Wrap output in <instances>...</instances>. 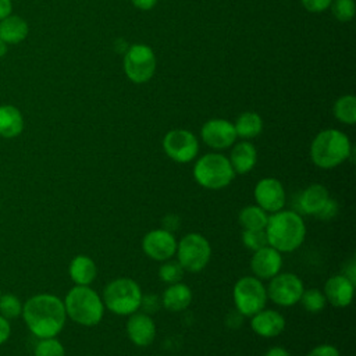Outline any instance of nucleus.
I'll return each instance as SVG.
<instances>
[{"instance_id":"nucleus-16","label":"nucleus","mask_w":356,"mask_h":356,"mask_svg":"<svg viewBox=\"0 0 356 356\" xmlns=\"http://www.w3.org/2000/svg\"><path fill=\"white\" fill-rule=\"evenodd\" d=\"M323 293L327 302L334 307H348L353 300L355 282H352L343 274H335L325 281Z\"/></svg>"},{"instance_id":"nucleus-35","label":"nucleus","mask_w":356,"mask_h":356,"mask_svg":"<svg viewBox=\"0 0 356 356\" xmlns=\"http://www.w3.org/2000/svg\"><path fill=\"white\" fill-rule=\"evenodd\" d=\"M303 7L309 11V13H323L324 10H327L331 6L332 0H300Z\"/></svg>"},{"instance_id":"nucleus-20","label":"nucleus","mask_w":356,"mask_h":356,"mask_svg":"<svg viewBox=\"0 0 356 356\" xmlns=\"http://www.w3.org/2000/svg\"><path fill=\"white\" fill-rule=\"evenodd\" d=\"M330 199L328 189L321 184H312L306 186L299 196V209L303 214L316 216L325 202Z\"/></svg>"},{"instance_id":"nucleus-27","label":"nucleus","mask_w":356,"mask_h":356,"mask_svg":"<svg viewBox=\"0 0 356 356\" xmlns=\"http://www.w3.org/2000/svg\"><path fill=\"white\" fill-rule=\"evenodd\" d=\"M334 115L341 122L353 125L356 122V97L353 95L341 96L334 104Z\"/></svg>"},{"instance_id":"nucleus-24","label":"nucleus","mask_w":356,"mask_h":356,"mask_svg":"<svg viewBox=\"0 0 356 356\" xmlns=\"http://www.w3.org/2000/svg\"><path fill=\"white\" fill-rule=\"evenodd\" d=\"M24 129V117L13 104L0 106V136L11 139L18 136Z\"/></svg>"},{"instance_id":"nucleus-29","label":"nucleus","mask_w":356,"mask_h":356,"mask_svg":"<svg viewBox=\"0 0 356 356\" xmlns=\"http://www.w3.org/2000/svg\"><path fill=\"white\" fill-rule=\"evenodd\" d=\"M184 268L177 260H165L159 268V277L165 284H175L179 282L184 277Z\"/></svg>"},{"instance_id":"nucleus-19","label":"nucleus","mask_w":356,"mask_h":356,"mask_svg":"<svg viewBox=\"0 0 356 356\" xmlns=\"http://www.w3.org/2000/svg\"><path fill=\"white\" fill-rule=\"evenodd\" d=\"M228 160H229L235 174H241V175L248 174L249 171L253 170V167L256 165V161H257L256 147L253 146V143H250L248 140H242V142L234 145Z\"/></svg>"},{"instance_id":"nucleus-2","label":"nucleus","mask_w":356,"mask_h":356,"mask_svg":"<svg viewBox=\"0 0 356 356\" xmlns=\"http://www.w3.org/2000/svg\"><path fill=\"white\" fill-rule=\"evenodd\" d=\"M264 231L268 245L280 253L296 250L306 238V224L293 210H280L268 216Z\"/></svg>"},{"instance_id":"nucleus-9","label":"nucleus","mask_w":356,"mask_h":356,"mask_svg":"<svg viewBox=\"0 0 356 356\" xmlns=\"http://www.w3.org/2000/svg\"><path fill=\"white\" fill-rule=\"evenodd\" d=\"M124 71L134 83L147 82L156 72V56L153 50L143 44H132L124 56Z\"/></svg>"},{"instance_id":"nucleus-33","label":"nucleus","mask_w":356,"mask_h":356,"mask_svg":"<svg viewBox=\"0 0 356 356\" xmlns=\"http://www.w3.org/2000/svg\"><path fill=\"white\" fill-rule=\"evenodd\" d=\"M330 7H331L332 15L341 22H348L355 15V1L353 0H332Z\"/></svg>"},{"instance_id":"nucleus-1","label":"nucleus","mask_w":356,"mask_h":356,"mask_svg":"<svg viewBox=\"0 0 356 356\" xmlns=\"http://www.w3.org/2000/svg\"><path fill=\"white\" fill-rule=\"evenodd\" d=\"M22 317L33 335L51 338L63 330L67 313L60 298L50 293H39L22 305Z\"/></svg>"},{"instance_id":"nucleus-31","label":"nucleus","mask_w":356,"mask_h":356,"mask_svg":"<svg viewBox=\"0 0 356 356\" xmlns=\"http://www.w3.org/2000/svg\"><path fill=\"white\" fill-rule=\"evenodd\" d=\"M35 356H65V350L56 337L40 338L35 346Z\"/></svg>"},{"instance_id":"nucleus-41","label":"nucleus","mask_w":356,"mask_h":356,"mask_svg":"<svg viewBox=\"0 0 356 356\" xmlns=\"http://www.w3.org/2000/svg\"><path fill=\"white\" fill-rule=\"evenodd\" d=\"M264 356H289V352L282 346H273L266 352Z\"/></svg>"},{"instance_id":"nucleus-38","label":"nucleus","mask_w":356,"mask_h":356,"mask_svg":"<svg viewBox=\"0 0 356 356\" xmlns=\"http://www.w3.org/2000/svg\"><path fill=\"white\" fill-rule=\"evenodd\" d=\"M346 278H349L352 282H356V267H355V259H350L348 266H345V270L342 273Z\"/></svg>"},{"instance_id":"nucleus-39","label":"nucleus","mask_w":356,"mask_h":356,"mask_svg":"<svg viewBox=\"0 0 356 356\" xmlns=\"http://www.w3.org/2000/svg\"><path fill=\"white\" fill-rule=\"evenodd\" d=\"M131 1L136 8L143 10V11H147V10L153 8L157 3V0H131Z\"/></svg>"},{"instance_id":"nucleus-8","label":"nucleus","mask_w":356,"mask_h":356,"mask_svg":"<svg viewBox=\"0 0 356 356\" xmlns=\"http://www.w3.org/2000/svg\"><path fill=\"white\" fill-rule=\"evenodd\" d=\"M177 261L185 271L199 273L210 261L211 246L210 242L197 232L186 234L177 243Z\"/></svg>"},{"instance_id":"nucleus-6","label":"nucleus","mask_w":356,"mask_h":356,"mask_svg":"<svg viewBox=\"0 0 356 356\" xmlns=\"http://www.w3.org/2000/svg\"><path fill=\"white\" fill-rule=\"evenodd\" d=\"M195 181L206 189H222L235 178L234 168L221 153H207L196 160L193 165Z\"/></svg>"},{"instance_id":"nucleus-17","label":"nucleus","mask_w":356,"mask_h":356,"mask_svg":"<svg viewBox=\"0 0 356 356\" xmlns=\"http://www.w3.org/2000/svg\"><path fill=\"white\" fill-rule=\"evenodd\" d=\"M127 334L136 346H147L154 341L156 324L146 313H132L127 321Z\"/></svg>"},{"instance_id":"nucleus-37","label":"nucleus","mask_w":356,"mask_h":356,"mask_svg":"<svg viewBox=\"0 0 356 356\" xmlns=\"http://www.w3.org/2000/svg\"><path fill=\"white\" fill-rule=\"evenodd\" d=\"M10 337V324H8V320L4 318L1 314H0V345L4 343Z\"/></svg>"},{"instance_id":"nucleus-23","label":"nucleus","mask_w":356,"mask_h":356,"mask_svg":"<svg viewBox=\"0 0 356 356\" xmlns=\"http://www.w3.org/2000/svg\"><path fill=\"white\" fill-rule=\"evenodd\" d=\"M68 273L75 285H89L96 278L97 267L92 257L86 254H78L71 260Z\"/></svg>"},{"instance_id":"nucleus-7","label":"nucleus","mask_w":356,"mask_h":356,"mask_svg":"<svg viewBox=\"0 0 356 356\" xmlns=\"http://www.w3.org/2000/svg\"><path fill=\"white\" fill-rule=\"evenodd\" d=\"M234 305L243 317H252L266 307L267 288L254 275H245L234 285Z\"/></svg>"},{"instance_id":"nucleus-21","label":"nucleus","mask_w":356,"mask_h":356,"mask_svg":"<svg viewBox=\"0 0 356 356\" xmlns=\"http://www.w3.org/2000/svg\"><path fill=\"white\" fill-rule=\"evenodd\" d=\"M191 302L192 289L181 281L170 284L161 295V305L171 312H182L191 305Z\"/></svg>"},{"instance_id":"nucleus-34","label":"nucleus","mask_w":356,"mask_h":356,"mask_svg":"<svg viewBox=\"0 0 356 356\" xmlns=\"http://www.w3.org/2000/svg\"><path fill=\"white\" fill-rule=\"evenodd\" d=\"M338 210H339L338 202H337L335 199H331V197H330V199L325 202V204L321 207V210L316 214V217H317L318 220H324V221L332 220L334 217H337Z\"/></svg>"},{"instance_id":"nucleus-12","label":"nucleus","mask_w":356,"mask_h":356,"mask_svg":"<svg viewBox=\"0 0 356 356\" xmlns=\"http://www.w3.org/2000/svg\"><path fill=\"white\" fill-rule=\"evenodd\" d=\"M177 243L178 242L171 231L157 228L149 231L142 238V250L152 260L165 261L175 254Z\"/></svg>"},{"instance_id":"nucleus-10","label":"nucleus","mask_w":356,"mask_h":356,"mask_svg":"<svg viewBox=\"0 0 356 356\" xmlns=\"http://www.w3.org/2000/svg\"><path fill=\"white\" fill-rule=\"evenodd\" d=\"M163 150L171 160L185 164L196 159L199 140L188 129H171L163 138Z\"/></svg>"},{"instance_id":"nucleus-25","label":"nucleus","mask_w":356,"mask_h":356,"mask_svg":"<svg viewBox=\"0 0 356 356\" xmlns=\"http://www.w3.org/2000/svg\"><path fill=\"white\" fill-rule=\"evenodd\" d=\"M234 127H235L236 136L242 139H252L260 135L263 129V121L257 113L245 111L236 118Z\"/></svg>"},{"instance_id":"nucleus-22","label":"nucleus","mask_w":356,"mask_h":356,"mask_svg":"<svg viewBox=\"0 0 356 356\" xmlns=\"http://www.w3.org/2000/svg\"><path fill=\"white\" fill-rule=\"evenodd\" d=\"M29 32L28 22L19 17L10 14L0 21V39L7 44H17L26 39Z\"/></svg>"},{"instance_id":"nucleus-4","label":"nucleus","mask_w":356,"mask_h":356,"mask_svg":"<svg viewBox=\"0 0 356 356\" xmlns=\"http://www.w3.org/2000/svg\"><path fill=\"white\" fill-rule=\"evenodd\" d=\"M67 316L85 327L97 325L104 314L102 296L89 285H75L68 291L64 299Z\"/></svg>"},{"instance_id":"nucleus-36","label":"nucleus","mask_w":356,"mask_h":356,"mask_svg":"<svg viewBox=\"0 0 356 356\" xmlns=\"http://www.w3.org/2000/svg\"><path fill=\"white\" fill-rule=\"evenodd\" d=\"M307 356H339V352L334 345L323 343L313 348Z\"/></svg>"},{"instance_id":"nucleus-13","label":"nucleus","mask_w":356,"mask_h":356,"mask_svg":"<svg viewBox=\"0 0 356 356\" xmlns=\"http://www.w3.org/2000/svg\"><path fill=\"white\" fill-rule=\"evenodd\" d=\"M200 136L209 147L216 150L231 147L238 138L234 124L224 118H211L206 121L200 129Z\"/></svg>"},{"instance_id":"nucleus-40","label":"nucleus","mask_w":356,"mask_h":356,"mask_svg":"<svg viewBox=\"0 0 356 356\" xmlns=\"http://www.w3.org/2000/svg\"><path fill=\"white\" fill-rule=\"evenodd\" d=\"M13 11V1L11 0H0V21L8 17Z\"/></svg>"},{"instance_id":"nucleus-26","label":"nucleus","mask_w":356,"mask_h":356,"mask_svg":"<svg viewBox=\"0 0 356 356\" xmlns=\"http://www.w3.org/2000/svg\"><path fill=\"white\" fill-rule=\"evenodd\" d=\"M238 220L243 229H264L268 221V213L257 204H249L239 211Z\"/></svg>"},{"instance_id":"nucleus-14","label":"nucleus","mask_w":356,"mask_h":356,"mask_svg":"<svg viewBox=\"0 0 356 356\" xmlns=\"http://www.w3.org/2000/svg\"><path fill=\"white\" fill-rule=\"evenodd\" d=\"M256 204L267 213H275L284 209L286 193L284 185L277 178H261L253 191Z\"/></svg>"},{"instance_id":"nucleus-5","label":"nucleus","mask_w":356,"mask_h":356,"mask_svg":"<svg viewBox=\"0 0 356 356\" xmlns=\"http://www.w3.org/2000/svg\"><path fill=\"white\" fill-rule=\"evenodd\" d=\"M104 307L118 316H129L142 306V289L139 284L127 277H121L108 282L103 289Z\"/></svg>"},{"instance_id":"nucleus-3","label":"nucleus","mask_w":356,"mask_h":356,"mask_svg":"<svg viewBox=\"0 0 356 356\" xmlns=\"http://www.w3.org/2000/svg\"><path fill=\"white\" fill-rule=\"evenodd\" d=\"M352 145L349 138L339 129L328 128L316 135L310 146L312 161L324 170L334 168L349 159Z\"/></svg>"},{"instance_id":"nucleus-43","label":"nucleus","mask_w":356,"mask_h":356,"mask_svg":"<svg viewBox=\"0 0 356 356\" xmlns=\"http://www.w3.org/2000/svg\"><path fill=\"white\" fill-rule=\"evenodd\" d=\"M0 295H1V292H0Z\"/></svg>"},{"instance_id":"nucleus-15","label":"nucleus","mask_w":356,"mask_h":356,"mask_svg":"<svg viewBox=\"0 0 356 356\" xmlns=\"http://www.w3.org/2000/svg\"><path fill=\"white\" fill-rule=\"evenodd\" d=\"M282 253L270 245L253 252L250 259V270L259 280H271L281 271Z\"/></svg>"},{"instance_id":"nucleus-30","label":"nucleus","mask_w":356,"mask_h":356,"mask_svg":"<svg viewBox=\"0 0 356 356\" xmlns=\"http://www.w3.org/2000/svg\"><path fill=\"white\" fill-rule=\"evenodd\" d=\"M0 314L7 320L17 318L22 314V303L13 293L0 295Z\"/></svg>"},{"instance_id":"nucleus-42","label":"nucleus","mask_w":356,"mask_h":356,"mask_svg":"<svg viewBox=\"0 0 356 356\" xmlns=\"http://www.w3.org/2000/svg\"><path fill=\"white\" fill-rule=\"evenodd\" d=\"M7 50H8V47H7V43H6V42H3V40L0 39V58L6 56Z\"/></svg>"},{"instance_id":"nucleus-18","label":"nucleus","mask_w":356,"mask_h":356,"mask_svg":"<svg viewBox=\"0 0 356 356\" xmlns=\"http://www.w3.org/2000/svg\"><path fill=\"white\" fill-rule=\"evenodd\" d=\"M250 328L259 337L273 338L280 335L285 328L284 316L274 309H261L250 318Z\"/></svg>"},{"instance_id":"nucleus-28","label":"nucleus","mask_w":356,"mask_h":356,"mask_svg":"<svg viewBox=\"0 0 356 356\" xmlns=\"http://www.w3.org/2000/svg\"><path fill=\"white\" fill-rule=\"evenodd\" d=\"M299 302L302 303L303 309L307 310L309 313H318L327 305V299H325L323 291H320L317 288L305 289Z\"/></svg>"},{"instance_id":"nucleus-32","label":"nucleus","mask_w":356,"mask_h":356,"mask_svg":"<svg viewBox=\"0 0 356 356\" xmlns=\"http://www.w3.org/2000/svg\"><path fill=\"white\" fill-rule=\"evenodd\" d=\"M241 238H242V243L253 252L268 245L264 229H243Z\"/></svg>"},{"instance_id":"nucleus-11","label":"nucleus","mask_w":356,"mask_h":356,"mask_svg":"<svg viewBox=\"0 0 356 356\" xmlns=\"http://www.w3.org/2000/svg\"><path fill=\"white\" fill-rule=\"evenodd\" d=\"M305 291L303 281L293 273H278L270 280L267 286V298L275 305L289 307L300 300Z\"/></svg>"}]
</instances>
